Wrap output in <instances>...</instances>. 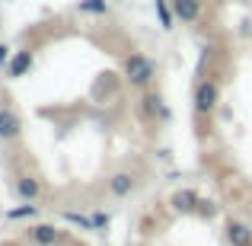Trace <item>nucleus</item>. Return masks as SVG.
I'll return each instance as SVG.
<instances>
[{
    "label": "nucleus",
    "mask_w": 252,
    "mask_h": 246,
    "mask_svg": "<svg viewBox=\"0 0 252 246\" xmlns=\"http://www.w3.org/2000/svg\"><path fill=\"white\" fill-rule=\"evenodd\" d=\"M154 77H157V64L147 55H128V61H125V80L134 90H147L154 83Z\"/></svg>",
    "instance_id": "1"
},
{
    "label": "nucleus",
    "mask_w": 252,
    "mask_h": 246,
    "mask_svg": "<svg viewBox=\"0 0 252 246\" xmlns=\"http://www.w3.org/2000/svg\"><path fill=\"white\" fill-rule=\"evenodd\" d=\"M195 112L198 115H211V112L217 109V103H220V86H217L214 80H201L195 86Z\"/></svg>",
    "instance_id": "2"
},
{
    "label": "nucleus",
    "mask_w": 252,
    "mask_h": 246,
    "mask_svg": "<svg viewBox=\"0 0 252 246\" xmlns=\"http://www.w3.org/2000/svg\"><path fill=\"white\" fill-rule=\"evenodd\" d=\"M105 185H109V195L112 198H128L131 192L137 189V179H134V173L118 170V173H112V176L105 179Z\"/></svg>",
    "instance_id": "3"
},
{
    "label": "nucleus",
    "mask_w": 252,
    "mask_h": 246,
    "mask_svg": "<svg viewBox=\"0 0 252 246\" xmlns=\"http://www.w3.org/2000/svg\"><path fill=\"white\" fill-rule=\"evenodd\" d=\"M29 240L35 246H61L64 243V230L55 227V224H35L29 230Z\"/></svg>",
    "instance_id": "4"
},
{
    "label": "nucleus",
    "mask_w": 252,
    "mask_h": 246,
    "mask_svg": "<svg viewBox=\"0 0 252 246\" xmlns=\"http://www.w3.org/2000/svg\"><path fill=\"white\" fill-rule=\"evenodd\" d=\"M23 135V122H19V115L13 109H0V141H16V138Z\"/></svg>",
    "instance_id": "5"
},
{
    "label": "nucleus",
    "mask_w": 252,
    "mask_h": 246,
    "mask_svg": "<svg viewBox=\"0 0 252 246\" xmlns=\"http://www.w3.org/2000/svg\"><path fill=\"white\" fill-rule=\"evenodd\" d=\"M141 115L144 118H160V122H169V109L163 105V99L157 93H144L141 99Z\"/></svg>",
    "instance_id": "6"
},
{
    "label": "nucleus",
    "mask_w": 252,
    "mask_h": 246,
    "mask_svg": "<svg viewBox=\"0 0 252 246\" xmlns=\"http://www.w3.org/2000/svg\"><path fill=\"white\" fill-rule=\"evenodd\" d=\"M227 243L230 246H252V227L243 221H227Z\"/></svg>",
    "instance_id": "7"
},
{
    "label": "nucleus",
    "mask_w": 252,
    "mask_h": 246,
    "mask_svg": "<svg viewBox=\"0 0 252 246\" xmlns=\"http://www.w3.org/2000/svg\"><path fill=\"white\" fill-rule=\"evenodd\" d=\"M172 13L182 23H195L201 16V0H172Z\"/></svg>",
    "instance_id": "8"
},
{
    "label": "nucleus",
    "mask_w": 252,
    "mask_h": 246,
    "mask_svg": "<svg viewBox=\"0 0 252 246\" xmlns=\"http://www.w3.org/2000/svg\"><path fill=\"white\" fill-rule=\"evenodd\" d=\"M16 195L23 198V202H35V198L42 195V182H38L35 176H19L16 179Z\"/></svg>",
    "instance_id": "9"
},
{
    "label": "nucleus",
    "mask_w": 252,
    "mask_h": 246,
    "mask_svg": "<svg viewBox=\"0 0 252 246\" xmlns=\"http://www.w3.org/2000/svg\"><path fill=\"white\" fill-rule=\"evenodd\" d=\"M198 205H201V198H198V192L191 189H182L172 195V208L182 211V214H191V211H198Z\"/></svg>",
    "instance_id": "10"
},
{
    "label": "nucleus",
    "mask_w": 252,
    "mask_h": 246,
    "mask_svg": "<svg viewBox=\"0 0 252 246\" xmlns=\"http://www.w3.org/2000/svg\"><path fill=\"white\" fill-rule=\"evenodd\" d=\"M29 68H32V51H16V55L10 58V64H6V74L10 77H23Z\"/></svg>",
    "instance_id": "11"
},
{
    "label": "nucleus",
    "mask_w": 252,
    "mask_h": 246,
    "mask_svg": "<svg viewBox=\"0 0 252 246\" xmlns=\"http://www.w3.org/2000/svg\"><path fill=\"white\" fill-rule=\"evenodd\" d=\"M35 214H38V205L35 202H23L19 208L6 211V217H10V221H23V217H35Z\"/></svg>",
    "instance_id": "12"
},
{
    "label": "nucleus",
    "mask_w": 252,
    "mask_h": 246,
    "mask_svg": "<svg viewBox=\"0 0 252 246\" xmlns=\"http://www.w3.org/2000/svg\"><path fill=\"white\" fill-rule=\"evenodd\" d=\"M157 16H160V26H163V29H172L176 13H172V6L166 3V0H157Z\"/></svg>",
    "instance_id": "13"
},
{
    "label": "nucleus",
    "mask_w": 252,
    "mask_h": 246,
    "mask_svg": "<svg viewBox=\"0 0 252 246\" xmlns=\"http://www.w3.org/2000/svg\"><path fill=\"white\" fill-rule=\"evenodd\" d=\"M80 10L93 13V16H105V13H109V3H105V0H80Z\"/></svg>",
    "instance_id": "14"
},
{
    "label": "nucleus",
    "mask_w": 252,
    "mask_h": 246,
    "mask_svg": "<svg viewBox=\"0 0 252 246\" xmlns=\"http://www.w3.org/2000/svg\"><path fill=\"white\" fill-rule=\"evenodd\" d=\"M67 217L70 224H77V227H83V230H96V221H93V217H86V214H77V211H67Z\"/></svg>",
    "instance_id": "15"
},
{
    "label": "nucleus",
    "mask_w": 252,
    "mask_h": 246,
    "mask_svg": "<svg viewBox=\"0 0 252 246\" xmlns=\"http://www.w3.org/2000/svg\"><path fill=\"white\" fill-rule=\"evenodd\" d=\"M93 221H96V230H105V227H109V214H102V211H96V214H93Z\"/></svg>",
    "instance_id": "16"
},
{
    "label": "nucleus",
    "mask_w": 252,
    "mask_h": 246,
    "mask_svg": "<svg viewBox=\"0 0 252 246\" xmlns=\"http://www.w3.org/2000/svg\"><path fill=\"white\" fill-rule=\"evenodd\" d=\"M10 45H0V68H3V64H10Z\"/></svg>",
    "instance_id": "17"
}]
</instances>
